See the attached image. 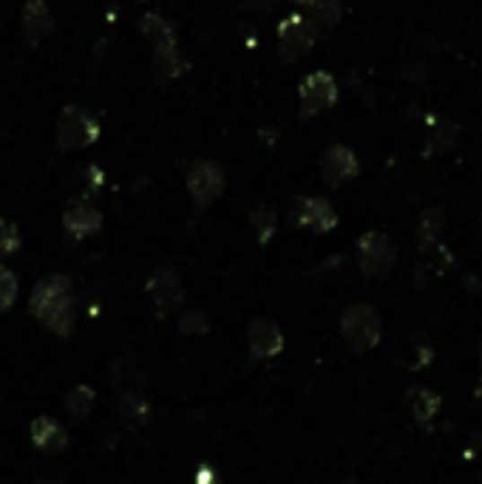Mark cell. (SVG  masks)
Instances as JSON below:
<instances>
[{"label":"cell","mask_w":482,"mask_h":484,"mask_svg":"<svg viewBox=\"0 0 482 484\" xmlns=\"http://www.w3.org/2000/svg\"><path fill=\"white\" fill-rule=\"evenodd\" d=\"M224 185H227V176L219 161L196 159L188 168V193L196 202V207H210L224 193Z\"/></svg>","instance_id":"5b68a950"},{"label":"cell","mask_w":482,"mask_h":484,"mask_svg":"<svg viewBox=\"0 0 482 484\" xmlns=\"http://www.w3.org/2000/svg\"><path fill=\"white\" fill-rule=\"evenodd\" d=\"M66 411L71 417H77V419H85L88 414H92V408H94V391L88 388V385H77V388H71L66 393Z\"/></svg>","instance_id":"44dd1931"},{"label":"cell","mask_w":482,"mask_h":484,"mask_svg":"<svg viewBox=\"0 0 482 484\" xmlns=\"http://www.w3.org/2000/svg\"><path fill=\"white\" fill-rule=\"evenodd\" d=\"M148 295H151L156 309L171 312L176 307H182L185 283H182V278H180L176 269H159V272H153L151 281H148Z\"/></svg>","instance_id":"8fae6325"},{"label":"cell","mask_w":482,"mask_h":484,"mask_svg":"<svg viewBox=\"0 0 482 484\" xmlns=\"http://www.w3.org/2000/svg\"><path fill=\"white\" fill-rule=\"evenodd\" d=\"M153 65H156V74H159V77L176 80V77H182L185 71H188V57L180 51V46L156 48V51H153Z\"/></svg>","instance_id":"d6986e66"},{"label":"cell","mask_w":482,"mask_h":484,"mask_svg":"<svg viewBox=\"0 0 482 484\" xmlns=\"http://www.w3.org/2000/svg\"><path fill=\"white\" fill-rule=\"evenodd\" d=\"M250 221H253V229L259 232V241L267 244L273 238V232H276V210L273 207H267L261 204L253 215H250Z\"/></svg>","instance_id":"7402d4cb"},{"label":"cell","mask_w":482,"mask_h":484,"mask_svg":"<svg viewBox=\"0 0 482 484\" xmlns=\"http://www.w3.org/2000/svg\"><path fill=\"white\" fill-rule=\"evenodd\" d=\"M17 298V278L12 269H6L4 264H0V315H4L6 309H12V303Z\"/></svg>","instance_id":"603a6c76"},{"label":"cell","mask_w":482,"mask_h":484,"mask_svg":"<svg viewBox=\"0 0 482 484\" xmlns=\"http://www.w3.org/2000/svg\"><path fill=\"white\" fill-rule=\"evenodd\" d=\"M479 368H482V351H479ZM477 397H482V371H479V383H477Z\"/></svg>","instance_id":"83f0119b"},{"label":"cell","mask_w":482,"mask_h":484,"mask_svg":"<svg viewBox=\"0 0 482 484\" xmlns=\"http://www.w3.org/2000/svg\"><path fill=\"white\" fill-rule=\"evenodd\" d=\"M21 249V229L12 221H0V255H12Z\"/></svg>","instance_id":"d4e9b609"},{"label":"cell","mask_w":482,"mask_h":484,"mask_svg":"<svg viewBox=\"0 0 482 484\" xmlns=\"http://www.w3.org/2000/svg\"><path fill=\"white\" fill-rule=\"evenodd\" d=\"M31 315L38 317L48 332L55 334H71L74 329V286L66 275H48L34 286L29 300Z\"/></svg>","instance_id":"6da1fadb"},{"label":"cell","mask_w":482,"mask_h":484,"mask_svg":"<svg viewBox=\"0 0 482 484\" xmlns=\"http://www.w3.org/2000/svg\"><path fill=\"white\" fill-rule=\"evenodd\" d=\"M139 31H142V38H145L153 46V51L176 46V29L171 26V21H168V17H162V14H153V12L145 14L139 21Z\"/></svg>","instance_id":"e0dca14e"},{"label":"cell","mask_w":482,"mask_h":484,"mask_svg":"<svg viewBox=\"0 0 482 484\" xmlns=\"http://www.w3.org/2000/svg\"><path fill=\"white\" fill-rule=\"evenodd\" d=\"M295 224L312 232H329L337 227V212L327 199L318 195H301L295 202Z\"/></svg>","instance_id":"30bf717a"},{"label":"cell","mask_w":482,"mask_h":484,"mask_svg":"<svg viewBox=\"0 0 482 484\" xmlns=\"http://www.w3.org/2000/svg\"><path fill=\"white\" fill-rule=\"evenodd\" d=\"M395 244H391L383 232H366L358 241V264L366 278H386L395 269Z\"/></svg>","instance_id":"52a82bcc"},{"label":"cell","mask_w":482,"mask_h":484,"mask_svg":"<svg viewBox=\"0 0 482 484\" xmlns=\"http://www.w3.org/2000/svg\"><path fill=\"white\" fill-rule=\"evenodd\" d=\"M247 6L256 12H270L276 6V0H247Z\"/></svg>","instance_id":"4316f807"},{"label":"cell","mask_w":482,"mask_h":484,"mask_svg":"<svg viewBox=\"0 0 482 484\" xmlns=\"http://www.w3.org/2000/svg\"><path fill=\"white\" fill-rule=\"evenodd\" d=\"M406 405H408V411H412V417H415L417 425L432 428L437 414H440V408H443V400L428 388H408Z\"/></svg>","instance_id":"2e32d148"},{"label":"cell","mask_w":482,"mask_h":484,"mask_svg":"<svg viewBox=\"0 0 482 484\" xmlns=\"http://www.w3.org/2000/svg\"><path fill=\"white\" fill-rule=\"evenodd\" d=\"M21 26H23V38L29 40V46H38L43 38H48V34L55 31V17H51L46 0H26Z\"/></svg>","instance_id":"5bb4252c"},{"label":"cell","mask_w":482,"mask_h":484,"mask_svg":"<svg viewBox=\"0 0 482 484\" xmlns=\"http://www.w3.org/2000/svg\"><path fill=\"white\" fill-rule=\"evenodd\" d=\"M278 60L284 65L298 63L301 57H307L312 51L315 40H318V31L312 29V23L303 17L301 12L287 14L284 21L278 23Z\"/></svg>","instance_id":"277c9868"},{"label":"cell","mask_w":482,"mask_h":484,"mask_svg":"<svg viewBox=\"0 0 482 484\" xmlns=\"http://www.w3.org/2000/svg\"><path fill=\"white\" fill-rule=\"evenodd\" d=\"M341 334L352 346V351L364 354L381 343V334H383L381 315L374 312L369 303H352L341 317Z\"/></svg>","instance_id":"7a4b0ae2"},{"label":"cell","mask_w":482,"mask_h":484,"mask_svg":"<svg viewBox=\"0 0 482 484\" xmlns=\"http://www.w3.org/2000/svg\"><path fill=\"white\" fill-rule=\"evenodd\" d=\"M55 136H57V148L63 153L80 151V148L94 145V142L100 139V122L88 111H83V108L68 105V108H63V114L57 119Z\"/></svg>","instance_id":"3957f363"},{"label":"cell","mask_w":482,"mask_h":484,"mask_svg":"<svg viewBox=\"0 0 482 484\" xmlns=\"http://www.w3.org/2000/svg\"><path fill=\"white\" fill-rule=\"evenodd\" d=\"M247 343H250V357H253V360H267V357L281 354L284 334L273 320L253 317L247 323Z\"/></svg>","instance_id":"9c48e42d"},{"label":"cell","mask_w":482,"mask_h":484,"mask_svg":"<svg viewBox=\"0 0 482 484\" xmlns=\"http://www.w3.org/2000/svg\"><path fill=\"white\" fill-rule=\"evenodd\" d=\"M445 229V215L440 207H432L420 215V249H432L440 238V232Z\"/></svg>","instance_id":"ffe728a7"},{"label":"cell","mask_w":482,"mask_h":484,"mask_svg":"<svg viewBox=\"0 0 482 484\" xmlns=\"http://www.w3.org/2000/svg\"><path fill=\"white\" fill-rule=\"evenodd\" d=\"M63 227L74 241L94 236L102 227V212L88 202H71L63 212Z\"/></svg>","instance_id":"7c38bea8"},{"label":"cell","mask_w":482,"mask_h":484,"mask_svg":"<svg viewBox=\"0 0 482 484\" xmlns=\"http://www.w3.org/2000/svg\"><path fill=\"white\" fill-rule=\"evenodd\" d=\"M361 165H358V156H355L352 148L346 145H332L324 151L320 156V176L329 187H344L346 182H352L358 176Z\"/></svg>","instance_id":"ba28073f"},{"label":"cell","mask_w":482,"mask_h":484,"mask_svg":"<svg viewBox=\"0 0 482 484\" xmlns=\"http://www.w3.org/2000/svg\"><path fill=\"white\" fill-rule=\"evenodd\" d=\"M180 329L185 332V334H202V332H207V317L202 315V312H185L182 317H180Z\"/></svg>","instance_id":"484cf974"},{"label":"cell","mask_w":482,"mask_h":484,"mask_svg":"<svg viewBox=\"0 0 482 484\" xmlns=\"http://www.w3.org/2000/svg\"><path fill=\"white\" fill-rule=\"evenodd\" d=\"M117 414H119V422H122L125 428L136 430V428H142V425L148 422L151 408H148V402H145V400L139 397V393H119Z\"/></svg>","instance_id":"ac0fdd59"},{"label":"cell","mask_w":482,"mask_h":484,"mask_svg":"<svg viewBox=\"0 0 482 484\" xmlns=\"http://www.w3.org/2000/svg\"><path fill=\"white\" fill-rule=\"evenodd\" d=\"M29 436L31 442L40 447V451H48V454H57L68 445V434L66 428L57 422V419H48V417H38L29 428Z\"/></svg>","instance_id":"9a60e30c"},{"label":"cell","mask_w":482,"mask_h":484,"mask_svg":"<svg viewBox=\"0 0 482 484\" xmlns=\"http://www.w3.org/2000/svg\"><path fill=\"white\" fill-rule=\"evenodd\" d=\"M34 484H60V481H34Z\"/></svg>","instance_id":"f1b7e54d"},{"label":"cell","mask_w":482,"mask_h":484,"mask_svg":"<svg viewBox=\"0 0 482 484\" xmlns=\"http://www.w3.org/2000/svg\"><path fill=\"white\" fill-rule=\"evenodd\" d=\"M454 142H457V125L437 119V128H434V136H432V151H449Z\"/></svg>","instance_id":"cb8c5ba5"},{"label":"cell","mask_w":482,"mask_h":484,"mask_svg":"<svg viewBox=\"0 0 482 484\" xmlns=\"http://www.w3.org/2000/svg\"><path fill=\"white\" fill-rule=\"evenodd\" d=\"M298 99H301V119H312L320 111H327L337 102V82L327 71H312L301 80L298 85Z\"/></svg>","instance_id":"8992f818"},{"label":"cell","mask_w":482,"mask_h":484,"mask_svg":"<svg viewBox=\"0 0 482 484\" xmlns=\"http://www.w3.org/2000/svg\"><path fill=\"white\" fill-rule=\"evenodd\" d=\"M298 6L303 9L301 14L312 23V29L320 34H329L337 29L344 17V0H298Z\"/></svg>","instance_id":"4fadbf2b"}]
</instances>
